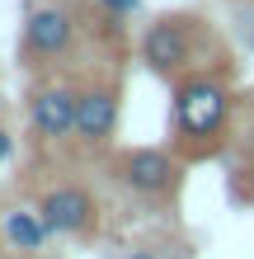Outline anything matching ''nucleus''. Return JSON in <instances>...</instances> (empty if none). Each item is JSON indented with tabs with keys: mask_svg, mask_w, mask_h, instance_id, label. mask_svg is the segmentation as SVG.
<instances>
[{
	"mask_svg": "<svg viewBox=\"0 0 254 259\" xmlns=\"http://www.w3.org/2000/svg\"><path fill=\"white\" fill-rule=\"evenodd\" d=\"M231 118V95L217 75H184L174 85V127L193 146H212L226 132Z\"/></svg>",
	"mask_w": 254,
	"mask_h": 259,
	"instance_id": "1",
	"label": "nucleus"
},
{
	"mask_svg": "<svg viewBox=\"0 0 254 259\" xmlns=\"http://www.w3.org/2000/svg\"><path fill=\"white\" fill-rule=\"evenodd\" d=\"M118 184L141 193V198H160L179 184V160L160 146H137V151H123L118 156Z\"/></svg>",
	"mask_w": 254,
	"mask_h": 259,
	"instance_id": "2",
	"label": "nucleus"
},
{
	"mask_svg": "<svg viewBox=\"0 0 254 259\" xmlns=\"http://www.w3.org/2000/svg\"><path fill=\"white\" fill-rule=\"evenodd\" d=\"M76 113H80V90L76 85H38L28 99V123L38 142H66L76 137Z\"/></svg>",
	"mask_w": 254,
	"mask_h": 259,
	"instance_id": "3",
	"label": "nucleus"
},
{
	"mask_svg": "<svg viewBox=\"0 0 254 259\" xmlns=\"http://www.w3.org/2000/svg\"><path fill=\"white\" fill-rule=\"evenodd\" d=\"M38 212H42V222H47L52 236H80V231L94 226V212L99 207H94V193H89V189H80V184H57V189L42 193Z\"/></svg>",
	"mask_w": 254,
	"mask_h": 259,
	"instance_id": "4",
	"label": "nucleus"
},
{
	"mask_svg": "<svg viewBox=\"0 0 254 259\" xmlns=\"http://www.w3.org/2000/svg\"><path fill=\"white\" fill-rule=\"evenodd\" d=\"M141 62L160 71V75H174L193 62V38H188V24L184 19H156L151 28L141 33Z\"/></svg>",
	"mask_w": 254,
	"mask_h": 259,
	"instance_id": "5",
	"label": "nucleus"
},
{
	"mask_svg": "<svg viewBox=\"0 0 254 259\" xmlns=\"http://www.w3.org/2000/svg\"><path fill=\"white\" fill-rule=\"evenodd\" d=\"M118 113H123L118 85H85L80 90V113H76V142L80 146H104L118 127Z\"/></svg>",
	"mask_w": 254,
	"mask_h": 259,
	"instance_id": "6",
	"label": "nucleus"
},
{
	"mask_svg": "<svg viewBox=\"0 0 254 259\" xmlns=\"http://www.w3.org/2000/svg\"><path fill=\"white\" fill-rule=\"evenodd\" d=\"M71 42H76V24H71L66 10L42 5V10L28 14V24H24V52L28 57H38V62H57V57L71 52Z\"/></svg>",
	"mask_w": 254,
	"mask_h": 259,
	"instance_id": "7",
	"label": "nucleus"
},
{
	"mask_svg": "<svg viewBox=\"0 0 254 259\" xmlns=\"http://www.w3.org/2000/svg\"><path fill=\"white\" fill-rule=\"evenodd\" d=\"M5 236H10L14 250L38 254L42 240H47L52 231H47V222H42V212H10V217H5Z\"/></svg>",
	"mask_w": 254,
	"mask_h": 259,
	"instance_id": "8",
	"label": "nucleus"
},
{
	"mask_svg": "<svg viewBox=\"0 0 254 259\" xmlns=\"http://www.w3.org/2000/svg\"><path fill=\"white\" fill-rule=\"evenodd\" d=\"M99 5L109 10L113 19H127V14H137V10H141V0H99Z\"/></svg>",
	"mask_w": 254,
	"mask_h": 259,
	"instance_id": "9",
	"label": "nucleus"
},
{
	"mask_svg": "<svg viewBox=\"0 0 254 259\" xmlns=\"http://www.w3.org/2000/svg\"><path fill=\"white\" fill-rule=\"evenodd\" d=\"M10 151H14V142H10V132L0 127V160H10Z\"/></svg>",
	"mask_w": 254,
	"mask_h": 259,
	"instance_id": "10",
	"label": "nucleus"
},
{
	"mask_svg": "<svg viewBox=\"0 0 254 259\" xmlns=\"http://www.w3.org/2000/svg\"><path fill=\"white\" fill-rule=\"evenodd\" d=\"M127 259H156V254H151V250H132Z\"/></svg>",
	"mask_w": 254,
	"mask_h": 259,
	"instance_id": "11",
	"label": "nucleus"
},
{
	"mask_svg": "<svg viewBox=\"0 0 254 259\" xmlns=\"http://www.w3.org/2000/svg\"><path fill=\"white\" fill-rule=\"evenodd\" d=\"M245 175H249V193H254V156H249V165H245Z\"/></svg>",
	"mask_w": 254,
	"mask_h": 259,
	"instance_id": "12",
	"label": "nucleus"
}]
</instances>
